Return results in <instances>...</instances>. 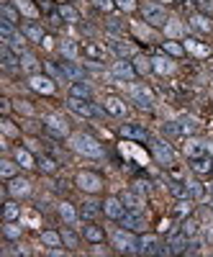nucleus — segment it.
I'll list each match as a JSON object with an SVG mask.
<instances>
[{
	"instance_id": "nucleus-1",
	"label": "nucleus",
	"mask_w": 213,
	"mask_h": 257,
	"mask_svg": "<svg viewBox=\"0 0 213 257\" xmlns=\"http://www.w3.org/2000/svg\"><path fill=\"white\" fill-rule=\"evenodd\" d=\"M70 147L75 149V152L85 155V157H103V144L90 137V134H75L70 137Z\"/></svg>"
},
{
	"instance_id": "nucleus-2",
	"label": "nucleus",
	"mask_w": 213,
	"mask_h": 257,
	"mask_svg": "<svg viewBox=\"0 0 213 257\" xmlns=\"http://www.w3.org/2000/svg\"><path fill=\"white\" fill-rule=\"evenodd\" d=\"M141 16H144V24L154 26V29H164L167 26V11L159 3H144L141 6Z\"/></svg>"
},
{
	"instance_id": "nucleus-3",
	"label": "nucleus",
	"mask_w": 213,
	"mask_h": 257,
	"mask_svg": "<svg viewBox=\"0 0 213 257\" xmlns=\"http://www.w3.org/2000/svg\"><path fill=\"white\" fill-rule=\"evenodd\" d=\"M136 231H129V229H118V231H113L111 234V242H113V247L118 249V252H139V239L134 237Z\"/></svg>"
},
{
	"instance_id": "nucleus-4",
	"label": "nucleus",
	"mask_w": 213,
	"mask_h": 257,
	"mask_svg": "<svg viewBox=\"0 0 213 257\" xmlns=\"http://www.w3.org/2000/svg\"><path fill=\"white\" fill-rule=\"evenodd\" d=\"M67 105H70L72 113H77V116H82V118H98V116H100V111L95 108L90 100H85V98H70Z\"/></svg>"
},
{
	"instance_id": "nucleus-5",
	"label": "nucleus",
	"mask_w": 213,
	"mask_h": 257,
	"mask_svg": "<svg viewBox=\"0 0 213 257\" xmlns=\"http://www.w3.org/2000/svg\"><path fill=\"white\" fill-rule=\"evenodd\" d=\"M131 100L139 105L141 111H152V105H154V93L146 88V85H134L131 88Z\"/></svg>"
},
{
	"instance_id": "nucleus-6",
	"label": "nucleus",
	"mask_w": 213,
	"mask_h": 257,
	"mask_svg": "<svg viewBox=\"0 0 213 257\" xmlns=\"http://www.w3.org/2000/svg\"><path fill=\"white\" fill-rule=\"evenodd\" d=\"M75 183H77V188H80V190H85V193H98V190L103 188V180H100V175H95V173H88V170H82V173H77Z\"/></svg>"
},
{
	"instance_id": "nucleus-7",
	"label": "nucleus",
	"mask_w": 213,
	"mask_h": 257,
	"mask_svg": "<svg viewBox=\"0 0 213 257\" xmlns=\"http://www.w3.org/2000/svg\"><path fill=\"white\" fill-rule=\"evenodd\" d=\"M111 75L116 77V80H123V82H134L136 80V67L131 62H126V59H118V62H113V70H111Z\"/></svg>"
},
{
	"instance_id": "nucleus-8",
	"label": "nucleus",
	"mask_w": 213,
	"mask_h": 257,
	"mask_svg": "<svg viewBox=\"0 0 213 257\" xmlns=\"http://www.w3.org/2000/svg\"><path fill=\"white\" fill-rule=\"evenodd\" d=\"M152 152H154V160L162 162V165H172V162H175V149L169 147L164 139L152 142Z\"/></svg>"
},
{
	"instance_id": "nucleus-9",
	"label": "nucleus",
	"mask_w": 213,
	"mask_h": 257,
	"mask_svg": "<svg viewBox=\"0 0 213 257\" xmlns=\"http://www.w3.org/2000/svg\"><path fill=\"white\" fill-rule=\"evenodd\" d=\"M121 226L129 229V231H144L146 229V221L141 216V211H126L121 216Z\"/></svg>"
},
{
	"instance_id": "nucleus-10",
	"label": "nucleus",
	"mask_w": 213,
	"mask_h": 257,
	"mask_svg": "<svg viewBox=\"0 0 213 257\" xmlns=\"http://www.w3.org/2000/svg\"><path fill=\"white\" fill-rule=\"evenodd\" d=\"M103 213H105L108 219L121 221V216L126 213V206H123V201H121V198L111 196V198H105V201H103Z\"/></svg>"
},
{
	"instance_id": "nucleus-11",
	"label": "nucleus",
	"mask_w": 213,
	"mask_h": 257,
	"mask_svg": "<svg viewBox=\"0 0 213 257\" xmlns=\"http://www.w3.org/2000/svg\"><path fill=\"white\" fill-rule=\"evenodd\" d=\"M29 85H31V88H34L36 93H41V95H52V93L57 90L54 80H52V77H44V75H31Z\"/></svg>"
},
{
	"instance_id": "nucleus-12",
	"label": "nucleus",
	"mask_w": 213,
	"mask_h": 257,
	"mask_svg": "<svg viewBox=\"0 0 213 257\" xmlns=\"http://www.w3.org/2000/svg\"><path fill=\"white\" fill-rule=\"evenodd\" d=\"M82 54L88 57V59H93V62H105L111 57V52L105 49L103 44H98V41H88V44L82 47Z\"/></svg>"
},
{
	"instance_id": "nucleus-13",
	"label": "nucleus",
	"mask_w": 213,
	"mask_h": 257,
	"mask_svg": "<svg viewBox=\"0 0 213 257\" xmlns=\"http://www.w3.org/2000/svg\"><path fill=\"white\" fill-rule=\"evenodd\" d=\"M44 126H47V132L52 134V137H67V132H70V128H67V121L65 118H62V116H47L44 118Z\"/></svg>"
},
{
	"instance_id": "nucleus-14",
	"label": "nucleus",
	"mask_w": 213,
	"mask_h": 257,
	"mask_svg": "<svg viewBox=\"0 0 213 257\" xmlns=\"http://www.w3.org/2000/svg\"><path fill=\"white\" fill-rule=\"evenodd\" d=\"M187 237L185 234H180V237H172L167 244H162V249H159V254H182V252H187Z\"/></svg>"
},
{
	"instance_id": "nucleus-15",
	"label": "nucleus",
	"mask_w": 213,
	"mask_h": 257,
	"mask_svg": "<svg viewBox=\"0 0 213 257\" xmlns=\"http://www.w3.org/2000/svg\"><path fill=\"white\" fill-rule=\"evenodd\" d=\"M121 137L123 139H134V142H146L149 139L146 128L139 126V123H121Z\"/></svg>"
},
{
	"instance_id": "nucleus-16",
	"label": "nucleus",
	"mask_w": 213,
	"mask_h": 257,
	"mask_svg": "<svg viewBox=\"0 0 213 257\" xmlns=\"http://www.w3.org/2000/svg\"><path fill=\"white\" fill-rule=\"evenodd\" d=\"M118 198L123 201L126 211H144V198H141L139 190H123Z\"/></svg>"
},
{
	"instance_id": "nucleus-17",
	"label": "nucleus",
	"mask_w": 213,
	"mask_h": 257,
	"mask_svg": "<svg viewBox=\"0 0 213 257\" xmlns=\"http://www.w3.org/2000/svg\"><path fill=\"white\" fill-rule=\"evenodd\" d=\"M103 108H105V113H111V116H116V118H123L126 116V103L121 100V98H116V95H108L103 100Z\"/></svg>"
},
{
	"instance_id": "nucleus-18",
	"label": "nucleus",
	"mask_w": 213,
	"mask_h": 257,
	"mask_svg": "<svg viewBox=\"0 0 213 257\" xmlns=\"http://www.w3.org/2000/svg\"><path fill=\"white\" fill-rule=\"evenodd\" d=\"M190 167H193V173H198V175H208L210 170H213V157L210 155L193 157V160H190Z\"/></svg>"
},
{
	"instance_id": "nucleus-19",
	"label": "nucleus",
	"mask_w": 213,
	"mask_h": 257,
	"mask_svg": "<svg viewBox=\"0 0 213 257\" xmlns=\"http://www.w3.org/2000/svg\"><path fill=\"white\" fill-rule=\"evenodd\" d=\"M185 155L193 160V157H200V155H208V144L200 142V139H187L185 142Z\"/></svg>"
},
{
	"instance_id": "nucleus-20",
	"label": "nucleus",
	"mask_w": 213,
	"mask_h": 257,
	"mask_svg": "<svg viewBox=\"0 0 213 257\" xmlns=\"http://www.w3.org/2000/svg\"><path fill=\"white\" fill-rule=\"evenodd\" d=\"M8 193H11V196H29V193H31V183L26 180V178H13L11 180V185H8Z\"/></svg>"
},
{
	"instance_id": "nucleus-21",
	"label": "nucleus",
	"mask_w": 213,
	"mask_h": 257,
	"mask_svg": "<svg viewBox=\"0 0 213 257\" xmlns=\"http://www.w3.org/2000/svg\"><path fill=\"white\" fill-rule=\"evenodd\" d=\"M162 244L157 237H141L139 239V254H159Z\"/></svg>"
},
{
	"instance_id": "nucleus-22",
	"label": "nucleus",
	"mask_w": 213,
	"mask_h": 257,
	"mask_svg": "<svg viewBox=\"0 0 213 257\" xmlns=\"http://www.w3.org/2000/svg\"><path fill=\"white\" fill-rule=\"evenodd\" d=\"M0 59H3V67L13 70L16 64H18V59H21V54H18V52H13L8 44H3V47H0Z\"/></svg>"
},
{
	"instance_id": "nucleus-23",
	"label": "nucleus",
	"mask_w": 213,
	"mask_h": 257,
	"mask_svg": "<svg viewBox=\"0 0 213 257\" xmlns=\"http://www.w3.org/2000/svg\"><path fill=\"white\" fill-rule=\"evenodd\" d=\"M90 95H93V90H90L88 82H82V80H75V82H72L70 98H85V100H90Z\"/></svg>"
},
{
	"instance_id": "nucleus-24",
	"label": "nucleus",
	"mask_w": 213,
	"mask_h": 257,
	"mask_svg": "<svg viewBox=\"0 0 213 257\" xmlns=\"http://www.w3.org/2000/svg\"><path fill=\"white\" fill-rule=\"evenodd\" d=\"M62 70H65V77L67 80H85V70L80 67L77 62H72V59L62 64Z\"/></svg>"
},
{
	"instance_id": "nucleus-25",
	"label": "nucleus",
	"mask_w": 213,
	"mask_h": 257,
	"mask_svg": "<svg viewBox=\"0 0 213 257\" xmlns=\"http://www.w3.org/2000/svg\"><path fill=\"white\" fill-rule=\"evenodd\" d=\"M185 52L195 54V57H208V54H210V49H208L205 44H200L198 39H185Z\"/></svg>"
},
{
	"instance_id": "nucleus-26",
	"label": "nucleus",
	"mask_w": 213,
	"mask_h": 257,
	"mask_svg": "<svg viewBox=\"0 0 213 257\" xmlns=\"http://www.w3.org/2000/svg\"><path fill=\"white\" fill-rule=\"evenodd\" d=\"M100 206H103V203H95V201H85V203H82V208H80V216H82V219H88V221H93V219L98 216V213L103 211Z\"/></svg>"
},
{
	"instance_id": "nucleus-27",
	"label": "nucleus",
	"mask_w": 213,
	"mask_h": 257,
	"mask_svg": "<svg viewBox=\"0 0 213 257\" xmlns=\"http://www.w3.org/2000/svg\"><path fill=\"white\" fill-rule=\"evenodd\" d=\"M82 234H85V239L93 242V244H100V242H103V237H105V231H103L100 226H95V224H88V226L82 229Z\"/></svg>"
},
{
	"instance_id": "nucleus-28",
	"label": "nucleus",
	"mask_w": 213,
	"mask_h": 257,
	"mask_svg": "<svg viewBox=\"0 0 213 257\" xmlns=\"http://www.w3.org/2000/svg\"><path fill=\"white\" fill-rule=\"evenodd\" d=\"M172 67H175V64L169 62L167 57H154V59H152V70H154L157 75H169V72H172Z\"/></svg>"
},
{
	"instance_id": "nucleus-29",
	"label": "nucleus",
	"mask_w": 213,
	"mask_h": 257,
	"mask_svg": "<svg viewBox=\"0 0 213 257\" xmlns=\"http://www.w3.org/2000/svg\"><path fill=\"white\" fill-rule=\"evenodd\" d=\"M210 16H203V13H195L193 18H190V26L193 29H198V31H203V34H208L210 29H213V24L208 21Z\"/></svg>"
},
{
	"instance_id": "nucleus-30",
	"label": "nucleus",
	"mask_w": 213,
	"mask_h": 257,
	"mask_svg": "<svg viewBox=\"0 0 213 257\" xmlns=\"http://www.w3.org/2000/svg\"><path fill=\"white\" fill-rule=\"evenodd\" d=\"M24 36L29 39V41H36V44H41L47 36H44V31H41V26H36V24H26L24 26Z\"/></svg>"
},
{
	"instance_id": "nucleus-31",
	"label": "nucleus",
	"mask_w": 213,
	"mask_h": 257,
	"mask_svg": "<svg viewBox=\"0 0 213 257\" xmlns=\"http://www.w3.org/2000/svg\"><path fill=\"white\" fill-rule=\"evenodd\" d=\"M13 157H16V162H18L21 167H34V165H36V160H34V155L29 152V149H24V147H18Z\"/></svg>"
},
{
	"instance_id": "nucleus-32",
	"label": "nucleus",
	"mask_w": 213,
	"mask_h": 257,
	"mask_svg": "<svg viewBox=\"0 0 213 257\" xmlns=\"http://www.w3.org/2000/svg\"><path fill=\"white\" fill-rule=\"evenodd\" d=\"M18 162H11V160H3L0 162V178L3 180H13L16 178V173H18Z\"/></svg>"
},
{
	"instance_id": "nucleus-33",
	"label": "nucleus",
	"mask_w": 213,
	"mask_h": 257,
	"mask_svg": "<svg viewBox=\"0 0 213 257\" xmlns=\"http://www.w3.org/2000/svg\"><path fill=\"white\" fill-rule=\"evenodd\" d=\"M59 18L62 21H65V24H77V21H80V13L72 8V6H59Z\"/></svg>"
},
{
	"instance_id": "nucleus-34",
	"label": "nucleus",
	"mask_w": 213,
	"mask_h": 257,
	"mask_svg": "<svg viewBox=\"0 0 213 257\" xmlns=\"http://www.w3.org/2000/svg\"><path fill=\"white\" fill-rule=\"evenodd\" d=\"M59 52L62 54H65L67 59H77V54H80V49H77V44H75V41L72 39H65V41H62V44H59Z\"/></svg>"
},
{
	"instance_id": "nucleus-35",
	"label": "nucleus",
	"mask_w": 213,
	"mask_h": 257,
	"mask_svg": "<svg viewBox=\"0 0 213 257\" xmlns=\"http://www.w3.org/2000/svg\"><path fill=\"white\" fill-rule=\"evenodd\" d=\"M59 216L72 226V224L77 221V211L72 208V203H67V201H65V203H59Z\"/></svg>"
},
{
	"instance_id": "nucleus-36",
	"label": "nucleus",
	"mask_w": 213,
	"mask_h": 257,
	"mask_svg": "<svg viewBox=\"0 0 213 257\" xmlns=\"http://www.w3.org/2000/svg\"><path fill=\"white\" fill-rule=\"evenodd\" d=\"M13 6L24 13V16H29V18H39V11L29 3V0H13Z\"/></svg>"
},
{
	"instance_id": "nucleus-37",
	"label": "nucleus",
	"mask_w": 213,
	"mask_h": 257,
	"mask_svg": "<svg viewBox=\"0 0 213 257\" xmlns=\"http://www.w3.org/2000/svg\"><path fill=\"white\" fill-rule=\"evenodd\" d=\"M169 193H172L175 198H187V183H182V180H169Z\"/></svg>"
},
{
	"instance_id": "nucleus-38",
	"label": "nucleus",
	"mask_w": 213,
	"mask_h": 257,
	"mask_svg": "<svg viewBox=\"0 0 213 257\" xmlns=\"http://www.w3.org/2000/svg\"><path fill=\"white\" fill-rule=\"evenodd\" d=\"M162 134H164V137H182L180 121H167V123H162Z\"/></svg>"
},
{
	"instance_id": "nucleus-39",
	"label": "nucleus",
	"mask_w": 213,
	"mask_h": 257,
	"mask_svg": "<svg viewBox=\"0 0 213 257\" xmlns=\"http://www.w3.org/2000/svg\"><path fill=\"white\" fill-rule=\"evenodd\" d=\"M36 167L41 170V173H47V175H52V173H57V162H54L52 157H39V162H36Z\"/></svg>"
},
{
	"instance_id": "nucleus-40",
	"label": "nucleus",
	"mask_w": 213,
	"mask_h": 257,
	"mask_svg": "<svg viewBox=\"0 0 213 257\" xmlns=\"http://www.w3.org/2000/svg\"><path fill=\"white\" fill-rule=\"evenodd\" d=\"M41 242H44L47 247H59L62 244V234H57V231H41Z\"/></svg>"
},
{
	"instance_id": "nucleus-41",
	"label": "nucleus",
	"mask_w": 213,
	"mask_h": 257,
	"mask_svg": "<svg viewBox=\"0 0 213 257\" xmlns=\"http://www.w3.org/2000/svg\"><path fill=\"white\" fill-rule=\"evenodd\" d=\"M3 216H6V221H16V219L21 216V206L13 203V201H8L6 208H3Z\"/></svg>"
},
{
	"instance_id": "nucleus-42",
	"label": "nucleus",
	"mask_w": 213,
	"mask_h": 257,
	"mask_svg": "<svg viewBox=\"0 0 213 257\" xmlns=\"http://www.w3.org/2000/svg\"><path fill=\"white\" fill-rule=\"evenodd\" d=\"M0 13H3V21H8V24H16L18 21V8L16 6H8V3H3V8H0Z\"/></svg>"
},
{
	"instance_id": "nucleus-43",
	"label": "nucleus",
	"mask_w": 213,
	"mask_h": 257,
	"mask_svg": "<svg viewBox=\"0 0 213 257\" xmlns=\"http://www.w3.org/2000/svg\"><path fill=\"white\" fill-rule=\"evenodd\" d=\"M111 49H113L116 54H121V57H131V54H134V49H131L129 44H123V41H118V39L111 41Z\"/></svg>"
},
{
	"instance_id": "nucleus-44",
	"label": "nucleus",
	"mask_w": 213,
	"mask_h": 257,
	"mask_svg": "<svg viewBox=\"0 0 213 257\" xmlns=\"http://www.w3.org/2000/svg\"><path fill=\"white\" fill-rule=\"evenodd\" d=\"M134 67H136V72H139V75H146L149 70H152V59H146V57H141V54H139V57L134 59Z\"/></svg>"
},
{
	"instance_id": "nucleus-45",
	"label": "nucleus",
	"mask_w": 213,
	"mask_h": 257,
	"mask_svg": "<svg viewBox=\"0 0 213 257\" xmlns=\"http://www.w3.org/2000/svg\"><path fill=\"white\" fill-rule=\"evenodd\" d=\"M198 231H200V224H198L195 219H187V221H182V234H185V237H195Z\"/></svg>"
},
{
	"instance_id": "nucleus-46",
	"label": "nucleus",
	"mask_w": 213,
	"mask_h": 257,
	"mask_svg": "<svg viewBox=\"0 0 213 257\" xmlns=\"http://www.w3.org/2000/svg\"><path fill=\"white\" fill-rule=\"evenodd\" d=\"M62 242H65L70 249H75L77 244H80V239H77V234L72 231V229H62Z\"/></svg>"
},
{
	"instance_id": "nucleus-47",
	"label": "nucleus",
	"mask_w": 213,
	"mask_h": 257,
	"mask_svg": "<svg viewBox=\"0 0 213 257\" xmlns=\"http://www.w3.org/2000/svg\"><path fill=\"white\" fill-rule=\"evenodd\" d=\"M203 196H205V190H203V185H200V183H187V198L200 201Z\"/></svg>"
},
{
	"instance_id": "nucleus-48",
	"label": "nucleus",
	"mask_w": 213,
	"mask_h": 257,
	"mask_svg": "<svg viewBox=\"0 0 213 257\" xmlns=\"http://www.w3.org/2000/svg\"><path fill=\"white\" fill-rule=\"evenodd\" d=\"M21 57H24V62H21V64H24V70H29L31 75H36V70H39L36 57H34V54H21Z\"/></svg>"
},
{
	"instance_id": "nucleus-49",
	"label": "nucleus",
	"mask_w": 213,
	"mask_h": 257,
	"mask_svg": "<svg viewBox=\"0 0 213 257\" xmlns=\"http://www.w3.org/2000/svg\"><path fill=\"white\" fill-rule=\"evenodd\" d=\"M164 52L172 54V57H182L185 54V47H180L177 41H164Z\"/></svg>"
},
{
	"instance_id": "nucleus-50",
	"label": "nucleus",
	"mask_w": 213,
	"mask_h": 257,
	"mask_svg": "<svg viewBox=\"0 0 213 257\" xmlns=\"http://www.w3.org/2000/svg\"><path fill=\"white\" fill-rule=\"evenodd\" d=\"M0 36H3V41L8 44V41L16 36V31H13V24H8V21H3V24H0Z\"/></svg>"
},
{
	"instance_id": "nucleus-51",
	"label": "nucleus",
	"mask_w": 213,
	"mask_h": 257,
	"mask_svg": "<svg viewBox=\"0 0 213 257\" xmlns=\"http://www.w3.org/2000/svg\"><path fill=\"white\" fill-rule=\"evenodd\" d=\"M3 231H6V237H8V239H18V237H21V226H16L13 221H6Z\"/></svg>"
},
{
	"instance_id": "nucleus-52",
	"label": "nucleus",
	"mask_w": 213,
	"mask_h": 257,
	"mask_svg": "<svg viewBox=\"0 0 213 257\" xmlns=\"http://www.w3.org/2000/svg\"><path fill=\"white\" fill-rule=\"evenodd\" d=\"M164 34H167V36H180V34H182V26L177 24V21H167Z\"/></svg>"
},
{
	"instance_id": "nucleus-53",
	"label": "nucleus",
	"mask_w": 213,
	"mask_h": 257,
	"mask_svg": "<svg viewBox=\"0 0 213 257\" xmlns=\"http://www.w3.org/2000/svg\"><path fill=\"white\" fill-rule=\"evenodd\" d=\"M195 6L203 16H213V0H195Z\"/></svg>"
},
{
	"instance_id": "nucleus-54",
	"label": "nucleus",
	"mask_w": 213,
	"mask_h": 257,
	"mask_svg": "<svg viewBox=\"0 0 213 257\" xmlns=\"http://www.w3.org/2000/svg\"><path fill=\"white\" fill-rule=\"evenodd\" d=\"M180 128H182V134H193L195 128H198V123H195L193 118H182V121H180Z\"/></svg>"
},
{
	"instance_id": "nucleus-55",
	"label": "nucleus",
	"mask_w": 213,
	"mask_h": 257,
	"mask_svg": "<svg viewBox=\"0 0 213 257\" xmlns=\"http://www.w3.org/2000/svg\"><path fill=\"white\" fill-rule=\"evenodd\" d=\"M116 6H118L121 11H126V13H131V11L136 8V0H116Z\"/></svg>"
},
{
	"instance_id": "nucleus-56",
	"label": "nucleus",
	"mask_w": 213,
	"mask_h": 257,
	"mask_svg": "<svg viewBox=\"0 0 213 257\" xmlns=\"http://www.w3.org/2000/svg\"><path fill=\"white\" fill-rule=\"evenodd\" d=\"M0 126H3V132H6V137H16L18 134V128L8 121V118H3V121H0Z\"/></svg>"
},
{
	"instance_id": "nucleus-57",
	"label": "nucleus",
	"mask_w": 213,
	"mask_h": 257,
	"mask_svg": "<svg viewBox=\"0 0 213 257\" xmlns=\"http://www.w3.org/2000/svg\"><path fill=\"white\" fill-rule=\"evenodd\" d=\"M175 213H177V216H182V213H190V201H187V198H180V203L175 206Z\"/></svg>"
},
{
	"instance_id": "nucleus-58",
	"label": "nucleus",
	"mask_w": 213,
	"mask_h": 257,
	"mask_svg": "<svg viewBox=\"0 0 213 257\" xmlns=\"http://www.w3.org/2000/svg\"><path fill=\"white\" fill-rule=\"evenodd\" d=\"M93 3H95L100 11H111V8L116 6V0H93Z\"/></svg>"
},
{
	"instance_id": "nucleus-59",
	"label": "nucleus",
	"mask_w": 213,
	"mask_h": 257,
	"mask_svg": "<svg viewBox=\"0 0 213 257\" xmlns=\"http://www.w3.org/2000/svg\"><path fill=\"white\" fill-rule=\"evenodd\" d=\"M3 254H24V249H18V247H13V244H6V247H3Z\"/></svg>"
},
{
	"instance_id": "nucleus-60",
	"label": "nucleus",
	"mask_w": 213,
	"mask_h": 257,
	"mask_svg": "<svg viewBox=\"0 0 213 257\" xmlns=\"http://www.w3.org/2000/svg\"><path fill=\"white\" fill-rule=\"evenodd\" d=\"M134 190H139V193H146V190H149V188H146V183H141V180H139V183H136V188H134Z\"/></svg>"
},
{
	"instance_id": "nucleus-61",
	"label": "nucleus",
	"mask_w": 213,
	"mask_h": 257,
	"mask_svg": "<svg viewBox=\"0 0 213 257\" xmlns=\"http://www.w3.org/2000/svg\"><path fill=\"white\" fill-rule=\"evenodd\" d=\"M210 190H213V185H210Z\"/></svg>"
}]
</instances>
